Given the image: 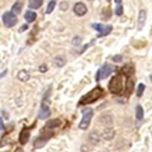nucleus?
<instances>
[{"instance_id": "nucleus-32", "label": "nucleus", "mask_w": 152, "mask_h": 152, "mask_svg": "<svg viewBox=\"0 0 152 152\" xmlns=\"http://www.w3.org/2000/svg\"><path fill=\"white\" fill-rule=\"evenodd\" d=\"M28 25L26 24H24L21 27H20V28L18 29V32L19 33H23V32H24L25 31H27V30L28 29Z\"/></svg>"}, {"instance_id": "nucleus-25", "label": "nucleus", "mask_w": 152, "mask_h": 152, "mask_svg": "<svg viewBox=\"0 0 152 152\" xmlns=\"http://www.w3.org/2000/svg\"><path fill=\"white\" fill-rule=\"evenodd\" d=\"M100 121L103 124H109L110 125L113 123V119L111 118V116H110L109 115H105V116H103L102 117L100 118Z\"/></svg>"}, {"instance_id": "nucleus-5", "label": "nucleus", "mask_w": 152, "mask_h": 152, "mask_svg": "<svg viewBox=\"0 0 152 152\" xmlns=\"http://www.w3.org/2000/svg\"><path fill=\"white\" fill-rule=\"evenodd\" d=\"M54 133H52L51 132H42L41 135L40 136H38L37 138L35 139L34 142V148L35 149H40L43 148L47 145L48 141L50 138L53 136Z\"/></svg>"}, {"instance_id": "nucleus-4", "label": "nucleus", "mask_w": 152, "mask_h": 152, "mask_svg": "<svg viewBox=\"0 0 152 152\" xmlns=\"http://www.w3.org/2000/svg\"><path fill=\"white\" fill-rule=\"evenodd\" d=\"M82 119L78 124V128L81 130H87L91 124L94 116V110L91 107H86L82 110Z\"/></svg>"}, {"instance_id": "nucleus-15", "label": "nucleus", "mask_w": 152, "mask_h": 152, "mask_svg": "<svg viewBox=\"0 0 152 152\" xmlns=\"http://www.w3.org/2000/svg\"><path fill=\"white\" fill-rule=\"evenodd\" d=\"M37 17V14L35 12L33 11L28 10L25 12L24 15V18L25 19V21L28 23H32L35 21Z\"/></svg>"}, {"instance_id": "nucleus-17", "label": "nucleus", "mask_w": 152, "mask_h": 152, "mask_svg": "<svg viewBox=\"0 0 152 152\" xmlns=\"http://www.w3.org/2000/svg\"><path fill=\"white\" fill-rule=\"evenodd\" d=\"M66 62H67V59H66V57L64 56L59 55L56 56L54 59V62H55L56 66H58L59 68H62L66 64Z\"/></svg>"}, {"instance_id": "nucleus-20", "label": "nucleus", "mask_w": 152, "mask_h": 152, "mask_svg": "<svg viewBox=\"0 0 152 152\" xmlns=\"http://www.w3.org/2000/svg\"><path fill=\"white\" fill-rule=\"evenodd\" d=\"M114 135H115V132L112 129H107L104 130V133H103V137L105 140L110 141L113 138Z\"/></svg>"}, {"instance_id": "nucleus-7", "label": "nucleus", "mask_w": 152, "mask_h": 152, "mask_svg": "<svg viewBox=\"0 0 152 152\" xmlns=\"http://www.w3.org/2000/svg\"><path fill=\"white\" fill-rule=\"evenodd\" d=\"M2 21L5 27L8 28H11L15 27L18 23V18L15 14L13 12H6L2 15Z\"/></svg>"}, {"instance_id": "nucleus-2", "label": "nucleus", "mask_w": 152, "mask_h": 152, "mask_svg": "<svg viewBox=\"0 0 152 152\" xmlns=\"http://www.w3.org/2000/svg\"><path fill=\"white\" fill-rule=\"evenodd\" d=\"M107 88L112 94H119L123 90V77L122 74L113 76L110 80Z\"/></svg>"}, {"instance_id": "nucleus-29", "label": "nucleus", "mask_w": 152, "mask_h": 152, "mask_svg": "<svg viewBox=\"0 0 152 152\" xmlns=\"http://www.w3.org/2000/svg\"><path fill=\"white\" fill-rule=\"evenodd\" d=\"M105 9H106V11H107V12H105L104 11H103L102 14H103V15L106 16V17H107V19H108V18H110L111 17V15H112V12H111L110 8V7L105 8Z\"/></svg>"}, {"instance_id": "nucleus-18", "label": "nucleus", "mask_w": 152, "mask_h": 152, "mask_svg": "<svg viewBox=\"0 0 152 152\" xmlns=\"http://www.w3.org/2000/svg\"><path fill=\"white\" fill-rule=\"evenodd\" d=\"M23 5H24V4H23L22 2H20V1L15 2L14 5H12V12L15 15L21 14V12L23 9Z\"/></svg>"}, {"instance_id": "nucleus-33", "label": "nucleus", "mask_w": 152, "mask_h": 152, "mask_svg": "<svg viewBox=\"0 0 152 152\" xmlns=\"http://www.w3.org/2000/svg\"><path fill=\"white\" fill-rule=\"evenodd\" d=\"M0 124H1V132L2 133V132L5 131V125H4V123H3V119H2V118L1 117L0 118Z\"/></svg>"}, {"instance_id": "nucleus-12", "label": "nucleus", "mask_w": 152, "mask_h": 152, "mask_svg": "<svg viewBox=\"0 0 152 152\" xmlns=\"http://www.w3.org/2000/svg\"><path fill=\"white\" fill-rule=\"evenodd\" d=\"M146 19H147V12L144 9L139 11L138 16V31H142L144 28L146 23Z\"/></svg>"}, {"instance_id": "nucleus-26", "label": "nucleus", "mask_w": 152, "mask_h": 152, "mask_svg": "<svg viewBox=\"0 0 152 152\" xmlns=\"http://www.w3.org/2000/svg\"><path fill=\"white\" fill-rule=\"evenodd\" d=\"M123 6L122 4H119V5H116V7L115 8V14L117 16H121L123 15Z\"/></svg>"}, {"instance_id": "nucleus-28", "label": "nucleus", "mask_w": 152, "mask_h": 152, "mask_svg": "<svg viewBox=\"0 0 152 152\" xmlns=\"http://www.w3.org/2000/svg\"><path fill=\"white\" fill-rule=\"evenodd\" d=\"M123 59V56L121 54H116L114 56H113L112 60L113 62H116V63H119V62H121Z\"/></svg>"}, {"instance_id": "nucleus-19", "label": "nucleus", "mask_w": 152, "mask_h": 152, "mask_svg": "<svg viewBox=\"0 0 152 152\" xmlns=\"http://www.w3.org/2000/svg\"><path fill=\"white\" fill-rule=\"evenodd\" d=\"M28 2V8L31 9H40L43 4V1L42 0H30Z\"/></svg>"}, {"instance_id": "nucleus-35", "label": "nucleus", "mask_w": 152, "mask_h": 152, "mask_svg": "<svg viewBox=\"0 0 152 152\" xmlns=\"http://www.w3.org/2000/svg\"><path fill=\"white\" fill-rule=\"evenodd\" d=\"M114 2H116V4H118V5H119V4H122L123 1H122V0H115Z\"/></svg>"}, {"instance_id": "nucleus-1", "label": "nucleus", "mask_w": 152, "mask_h": 152, "mask_svg": "<svg viewBox=\"0 0 152 152\" xmlns=\"http://www.w3.org/2000/svg\"><path fill=\"white\" fill-rule=\"evenodd\" d=\"M104 90L100 86H97L94 88L92 90L88 92L87 94H84L82 97L80 98L78 101V106L82 105H88L91 104L93 103L96 102L97 100L100 99L104 96Z\"/></svg>"}, {"instance_id": "nucleus-27", "label": "nucleus", "mask_w": 152, "mask_h": 152, "mask_svg": "<svg viewBox=\"0 0 152 152\" xmlns=\"http://www.w3.org/2000/svg\"><path fill=\"white\" fill-rule=\"evenodd\" d=\"M82 41V38L79 36H75L72 39V44L75 47H79Z\"/></svg>"}, {"instance_id": "nucleus-21", "label": "nucleus", "mask_w": 152, "mask_h": 152, "mask_svg": "<svg viewBox=\"0 0 152 152\" xmlns=\"http://www.w3.org/2000/svg\"><path fill=\"white\" fill-rule=\"evenodd\" d=\"M135 117L138 120H142L144 118V109L141 105H137L135 108Z\"/></svg>"}, {"instance_id": "nucleus-13", "label": "nucleus", "mask_w": 152, "mask_h": 152, "mask_svg": "<svg viewBox=\"0 0 152 152\" xmlns=\"http://www.w3.org/2000/svg\"><path fill=\"white\" fill-rule=\"evenodd\" d=\"M135 66L132 64H130V63H126L120 69V72H121L120 74L126 76V78H129V77H131L132 75H133L135 74Z\"/></svg>"}, {"instance_id": "nucleus-14", "label": "nucleus", "mask_w": 152, "mask_h": 152, "mask_svg": "<svg viewBox=\"0 0 152 152\" xmlns=\"http://www.w3.org/2000/svg\"><path fill=\"white\" fill-rule=\"evenodd\" d=\"M135 88V82L132 79L131 77L126 78V90H125V94L130 96L132 94L133 91Z\"/></svg>"}, {"instance_id": "nucleus-23", "label": "nucleus", "mask_w": 152, "mask_h": 152, "mask_svg": "<svg viewBox=\"0 0 152 152\" xmlns=\"http://www.w3.org/2000/svg\"><path fill=\"white\" fill-rule=\"evenodd\" d=\"M56 5V1H50V2L47 5V7L46 9V14L50 15L53 12L54 9H55Z\"/></svg>"}, {"instance_id": "nucleus-34", "label": "nucleus", "mask_w": 152, "mask_h": 152, "mask_svg": "<svg viewBox=\"0 0 152 152\" xmlns=\"http://www.w3.org/2000/svg\"><path fill=\"white\" fill-rule=\"evenodd\" d=\"M7 72H8V69H5V72H4L1 73V78H2V77H4V76H5V75L6 74V73H7Z\"/></svg>"}, {"instance_id": "nucleus-36", "label": "nucleus", "mask_w": 152, "mask_h": 152, "mask_svg": "<svg viewBox=\"0 0 152 152\" xmlns=\"http://www.w3.org/2000/svg\"><path fill=\"white\" fill-rule=\"evenodd\" d=\"M149 78H150L151 81V82H152V73L150 75H149Z\"/></svg>"}, {"instance_id": "nucleus-3", "label": "nucleus", "mask_w": 152, "mask_h": 152, "mask_svg": "<svg viewBox=\"0 0 152 152\" xmlns=\"http://www.w3.org/2000/svg\"><path fill=\"white\" fill-rule=\"evenodd\" d=\"M116 69H117V67L116 66H114V65L110 64V63H105L104 66H101L97 70V74H96V76H95L96 81H99L100 80H104L107 78L112 73L116 72Z\"/></svg>"}, {"instance_id": "nucleus-16", "label": "nucleus", "mask_w": 152, "mask_h": 152, "mask_svg": "<svg viewBox=\"0 0 152 152\" xmlns=\"http://www.w3.org/2000/svg\"><path fill=\"white\" fill-rule=\"evenodd\" d=\"M17 78L19 81H22V82H26V81H28L31 78V75H30V74L28 72L27 70L21 69L18 73Z\"/></svg>"}, {"instance_id": "nucleus-10", "label": "nucleus", "mask_w": 152, "mask_h": 152, "mask_svg": "<svg viewBox=\"0 0 152 152\" xmlns=\"http://www.w3.org/2000/svg\"><path fill=\"white\" fill-rule=\"evenodd\" d=\"M73 12L77 16L81 17V16H84L85 15L87 14L88 8H87L86 5L84 2H76L74 5V7H73Z\"/></svg>"}, {"instance_id": "nucleus-6", "label": "nucleus", "mask_w": 152, "mask_h": 152, "mask_svg": "<svg viewBox=\"0 0 152 152\" xmlns=\"http://www.w3.org/2000/svg\"><path fill=\"white\" fill-rule=\"evenodd\" d=\"M91 27L93 29L96 30L98 31V34H97V37H104L109 35L113 31V27L111 24H108V25H104L100 23H94L91 24Z\"/></svg>"}, {"instance_id": "nucleus-22", "label": "nucleus", "mask_w": 152, "mask_h": 152, "mask_svg": "<svg viewBox=\"0 0 152 152\" xmlns=\"http://www.w3.org/2000/svg\"><path fill=\"white\" fill-rule=\"evenodd\" d=\"M145 88H146V85L143 83H139L138 84V87H137V91H136V96L137 97H142L143 95L144 92H145Z\"/></svg>"}, {"instance_id": "nucleus-31", "label": "nucleus", "mask_w": 152, "mask_h": 152, "mask_svg": "<svg viewBox=\"0 0 152 152\" xmlns=\"http://www.w3.org/2000/svg\"><path fill=\"white\" fill-rule=\"evenodd\" d=\"M47 70H48V67L46 64H42L39 67V71L42 73H45L46 72H47Z\"/></svg>"}, {"instance_id": "nucleus-8", "label": "nucleus", "mask_w": 152, "mask_h": 152, "mask_svg": "<svg viewBox=\"0 0 152 152\" xmlns=\"http://www.w3.org/2000/svg\"><path fill=\"white\" fill-rule=\"evenodd\" d=\"M35 124H36V122H35L34 124H33L31 126H28V127L24 126L22 129H21V131L20 132L18 135V142L21 145H26L28 142V141L30 139V137H31V129L34 128L35 126H36Z\"/></svg>"}, {"instance_id": "nucleus-11", "label": "nucleus", "mask_w": 152, "mask_h": 152, "mask_svg": "<svg viewBox=\"0 0 152 152\" xmlns=\"http://www.w3.org/2000/svg\"><path fill=\"white\" fill-rule=\"evenodd\" d=\"M62 120L60 119H59V118H55V119H50L48 122H47V123H46L45 126H44L43 129H45L47 130V132H51L54 129L59 127L62 125Z\"/></svg>"}, {"instance_id": "nucleus-30", "label": "nucleus", "mask_w": 152, "mask_h": 152, "mask_svg": "<svg viewBox=\"0 0 152 152\" xmlns=\"http://www.w3.org/2000/svg\"><path fill=\"white\" fill-rule=\"evenodd\" d=\"M59 9L62 11H66L69 9V3L67 2H62L59 5Z\"/></svg>"}, {"instance_id": "nucleus-9", "label": "nucleus", "mask_w": 152, "mask_h": 152, "mask_svg": "<svg viewBox=\"0 0 152 152\" xmlns=\"http://www.w3.org/2000/svg\"><path fill=\"white\" fill-rule=\"evenodd\" d=\"M51 116V110L50 108L44 101H42L41 105H40V110L38 111L37 117L38 119H41V120H44V119H47Z\"/></svg>"}, {"instance_id": "nucleus-24", "label": "nucleus", "mask_w": 152, "mask_h": 152, "mask_svg": "<svg viewBox=\"0 0 152 152\" xmlns=\"http://www.w3.org/2000/svg\"><path fill=\"white\" fill-rule=\"evenodd\" d=\"M89 139L92 144H97L100 142V137H99L97 132H91L89 135Z\"/></svg>"}]
</instances>
